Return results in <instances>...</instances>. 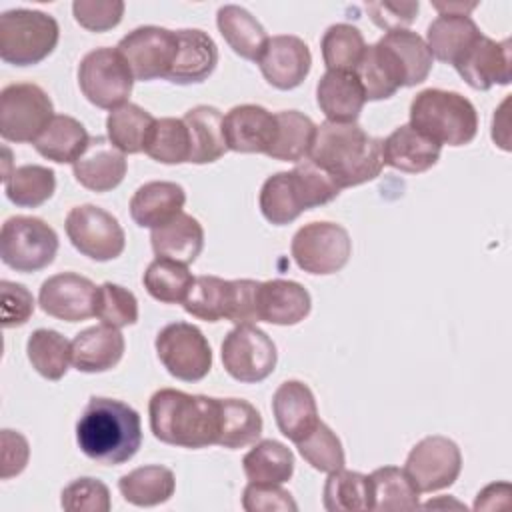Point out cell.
Segmentation results:
<instances>
[{
    "instance_id": "cell-52",
    "label": "cell",
    "mask_w": 512,
    "mask_h": 512,
    "mask_svg": "<svg viewBox=\"0 0 512 512\" xmlns=\"http://www.w3.org/2000/svg\"><path fill=\"white\" fill-rule=\"evenodd\" d=\"M246 512H296L298 504L282 484H256L248 482L242 496Z\"/></svg>"
},
{
    "instance_id": "cell-34",
    "label": "cell",
    "mask_w": 512,
    "mask_h": 512,
    "mask_svg": "<svg viewBox=\"0 0 512 512\" xmlns=\"http://www.w3.org/2000/svg\"><path fill=\"white\" fill-rule=\"evenodd\" d=\"M174 488V472L160 464L134 468L118 480V490L124 496V500L140 508L168 502L174 494Z\"/></svg>"
},
{
    "instance_id": "cell-17",
    "label": "cell",
    "mask_w": 512,
    "mask_h": 512,
    "mask_svg": "<svg viewBox=\"0 0 512 512\" xmlns=\"http://www.w3.org/2000/svg\"><path fill=\"white\" fill-rule=\"evenodd\" d=\"M258 66L270 86L278 90H292L300 86L308 76L312 54L302 38L292 34H278L268 38Z\"/></svg>"
},
{
    "instance_id": "cell-36",
    "label": "cell",
    "mask_w": 512,
    "mask_h": 512,
    "mask_svg": "<svg viewBox=\"0 0 512 512\" xmlns=\"http://www.w3.org/2000/svg\"><path fill=\"white\" fill-rule=\"evenodd\" d=\"M244 474L256 484H284L294 474V454L278 440H260L242 458Z\"/></svg>"
},
{
    "instance_id": "cell-37",
    "label": "cell",
    "mask_w": 512,
    "mask_h": 512,
    "mask_svg": "<svg viewBox=\"0 0 512 512\" xmlns=\"http://www.w3.org/2000/svg\"><path fill=\"white\" fill-rule=\"evenodd\" d=\"M372 510L394 512V510H416L420 508V492L398 466L376 468L370 476Z\"/></svg>"
},
{
    "instance_id": "cell-50",
    "label": "cell",
    "mask_w": 512,
    "mask_h": 512,
    "mask_svg": "<svg viewBox=\"0 0 512 512\" xmlns=\"http://www.w3.org/2000/svg\"><path fill=\"white\" fill-rule=\"evenodd\" d=\"M60 506L66 512H108L112 508L110 490L96 478H76L62 490Z\"/></svg>"
},
{
    "instance_id": "cell-20",
    "label": "cell",
    "mask_w": 512,
    "mask_h": 512,
    "mask_svg": "<svg viewBox=\"0 0 512 512\" xmlns=\"http://www.w3.org/2000/svg\"><path fill=\"white\" fill-rule=\"evenodd\" d=\"M272 412L278 430L294 444L304 440L320 422L316 398L300 380H286L276 388Z\"/></svg>"
},
{
    "instance_id": "cell-33",
    "label": "cell",
    "mask_w": 512,
    "mask_h": 512,
    "mask_svg": "<svg viewBox=\"0 0 512 512\" xmlns=\"http://www.w3.org/2000/svg\"><path fill=\"white\" fill-rule=\"evenodd\" d=\"M90 136L72 116L54 114L44 132L32 142L36 152L58 164H74L86 150Z\"/></svg>"
},
{
    "instance_id": "cell-3",
    "label": "cell",
    "mask_w": 512,
    "mask_h": 512,
    "mask_svg": "<svg viewBox=\"0 0 512 512\" xmlns=\"http://www.w3.org/2000/svg\"><path fill=\"white\" fill-rule=\"evenodd\" d=\"M76 442L90 460L120 466L142 444L140 414L120 400L92 396L76 422Z\"/></svg>"
},
{
    "instance_id": "cell-2",
    "label": "cell",
    "mask_w": 512,
    "mask_h": 512,
    "mask_svg": "<svg viewBox=\"0 0 512 512\" xmlns=\"http://www.w3.org/2000/svg\"><path fill=\"white\" fill-rule=\"evenodd\" d=\"M150 430L156 440L178 448H208L220 436V398L160 388L148 402Z\"/></svg>"
},
{
    "instance_id": "cell-32",
    "label": "cell",
    "mask_w": 512,
    "mask_h": 512,
    "mask_svg": "<svg viewBox=\"0 0 512 512\" xmlns=\"http://www.w3.org/2000/svg\"><path fill=\"white\" fill-rule=\"evenodd\" d=\"M216 24L234 54L252 62L260 60L268 42V34L246 8L236 4H226L218 8Z\"/></svg>"
},
{
    "instance_id": "cell-38",
    "label": "cell",
    "mask_w": 512,
    "mask_h": 512,
    "mask_svg": "<svg viewBox=\"0 0 512 512\" xmlns=\"http://www.w3.org/2000/svg\"><path fill=\"white\" fill-rule=\"evenodd\" d=\"M262 416L248 400L220 398V436L222 448H244L254 444L262 434Z\"/></svg>"
},
{
    "instance_id": "cell-18",
    "label": "cell",
    "mask_w": 512,
    "mask_h": 512,
    "mask_svg": "<svg viewBox=\"0 0 512 512\" xmlns=\"http://www.w3.org/2000/svg\"><path fill=\"white\" fill-rule=\"evenodd\" d=\"M454 68L462 76V80L474 90H488L494 84H510V40L496 42L482 34L454 64Z\"/></svg>"
},
{
    "instance_id": "cell-51",
    "label": "cell",
    "mask_w": 512,
    "mask_h": 512,
    "mask_svg": "<svg viewBox=\"0 0 512 512\" xmlns=\"http://www.w3.org/2000/svg\"><path fill=\"white\" fill-rule=\"evenodd\" d=\"M122 0H76L72 2L74 20L90 32H106L120 24L124 16Z\"/></svg>"
},
{
    "instance_id": "cell-21",
    "label": "cell",
    "mask_w": 512,
    "mask_h": 512,
    "mask_svg": "<svg viewBox=\"0 0 512 512\" xmlns=\"http://www.w3.org/2000/svg\"><path fill=\"white\" fill-rule=\"evenodd\" d=\"M74 178L92 192H110L126 176V154L118 150L108 138H90L86 150L72 164Z\"/></svg>"
},
{
    "instance_id": "cell-30",
    "label": "cell",
    "mask_w": 512,
    "mask_h": 512,
    "mask_svg": "<svg viewBox=\"0 0 512 512\" xmlns=\"http://www.w3.org/2000/svg\"><path fill=\"white\" fill-rule=\"evenodd\" d=\"M480 36L482 32L470 16L440 14L426 30V46L432 58L454 66Z\"/></svg>"
},
{
    "instance_id": "cell-6",
    "label": "cell",
    "mask_w": 512,
    "mask_h": 512,
    "mask_svg": "<svg viewBox=\"0 0 512 512\" xmlns=\"http://www.w3.org/2000/svg\"><path fill=\"white\" fill-rule=\"evenodd\" d=\"M60 38L58 22L40 10L16 8L0 16V58L14 66H32L48 58Z\"/></svg>"
},
{
    "instance_id": "cell-15",
    "label": "cell",
    "mask_w": 512,
    "mask_h": 512,
    "mask_svg": "<svg viewBox=\"0 0 512 512\" xmlns=\"http://www.w3.org/2000/svg\"><path fill=\"white\" fill-rule=\"evenodd\" d=\"M462 470V454L446 436H426L408 454L404 472L418 492H436L452 486Z\"/></svg>"
},
{
    "instance_id": "cell-40",
    "label": "cell",
    "mask_w": 512,
    "mask_h": 512,
    "mask_svg": "<svg viewBox=\"0 0 512 512\" xmlns=\"http://www.w3.org/2000/svg\"><path fill=\"white\" fill-rule=\"evenodd\" d=\"M322 504L328 512L372 510L370 478L352 470H334L328 474L322 490Z\"/></svg>"
},
{
    "instance_id": "cell-26",
    "label": "cell",
    "mask_w": 512,
    "mask_h": 512,
    "mask_svg": "<svg viewBox=\"0 0 512 512\" xmlns=\"http://www.w3.org/2000/svg\"><path fill=\"white\" fill-rule=\"evenodd\" d=\"M354 74L364 88L366 100H386L406 86V72L400 60L382 40L366 46Z\"/></svg>"
},
{
    "instance_id": "cell-7",
    "label": "cell",
    "mask_w": 512,
    "mask_h": 512,
    "mask_svg": "<svg viewBox=\"0 0 512 512\" xmlns=\"http://www.w3.org/2000/svg\"><path fill=\"white\" fill-rule=\"evenodd\" d=\"M58 234L42 218L12 216L0 230V258L16 272H36L54 262Z\"/></svg>"
},
{
    "instance_id": "cell-24",
    "label": "cell",
    "mask_w": 512,
    "mask_h": 512,
    "mask_svg": "<svg viewBox=\"0 0 512 512\" xmlns=\"http://www.w3.org/2000/svg\"><path fill=\"white\" fill-rule=\"evenodd\" d=\"M316 102L328 122L352 124L358 120L366 96L354 72L326 70L316 86Z\"/></svg>"
},
{
    "instance_id": "cell-19",
    "label": "cell",
    "mask_w": 512,
    "mask_h": 512,
    "mask_svg": "<svg viewBox=\"0 0 512 512\" xmlns=\"http://www.w3.org/2000/svg\"><path fill=\"white\" fill-rule=\"evenodd\" d=\"M276 138V114L258 104H240L224 116L228 150L242 154H268Z\"/></svg>"
},
{
    "instance_id": "cell-42",
    "label": "cell",
    "mask_w": 512,
    "mask_h": 512,
    "mask_svg": "<svg viewBox=\"0 0 512 512\" xmlns=\"http://www.w3.org/2000/svg\"><path fill=\"white\" fill-rule=\"evenodd\" d=\"M32 368L46 380H60L72 362V344L56 330L38 328L26 342Z\"/></svg>"
},
{
    "instance_id": "cell-16",
    "label": "cell",
    "mask_w": 512,
    "mask_h": 512,
    "mask_svg": "<svg viewBox=\"0 0 512 512\" xmlns=\"http://www.w3.org/2000/svg\"><path fill=\"white\" fill-rule=\"evenodd\" d=\"M98 286L74 272L54 274L42 282L38 292L40 308L58 320L80 322L94 316Z\"/></svg>"
},
{
    "instance_id": "cell-31",
    "label": "cell",
    "mask_w": 512,
    "mask_h": 512,
    "mask_svg": "<svg viewBox=\"0 0 512 512\" xmlns=\"http://www.w3.org/2000/svg\"><path fill=\"white\" fill-rule=\"evenodd\" d=\"M190 134V160L192 164H210L224 156L228 150L224 140V114L208 104L190 108L182 116Z\"/></svg>"
},
{
    "instance_id": "cell-9",
    "label": "cell",
    "mask_w": 512,
    "mask_h": 512,
    "mask_svg": "<svg viewBox=\"0 0 512 512\" xmlns=\"http://www.w3.org/2000/svg\"><path fill=\"white\" fill-rule=\"evenodd\" d=\"M54 118L50 96L32 82H18L0 92V134L8 142H34Z\"/></svg>"
},
{
    "instance_id": "cell-11",
    "label": "cell",
    "mask_w": 512,
    "mask_h": 512,
    "mask_svg": "<svg viewBox=\"0 0 512 512\" xmlns=\"http://www.w3.org/2000/svg\"><path fill=\"white\" fill-rule=\"evenodd\" d=\"M156 354L170 376L198 382L212 368V348L202 330L188 322L166 324L154 340Z\"/></svg>"
},
{
    "instance_id": "cell-56",
    "label": "cell",
    "mask_w": 512,
    "mask_h": 512,
    "mask_svg": "<svg viewBox=\"0 0 512 512\" xmlns=\"http://www.w3.org/2000/svg\"><path fill=\"white\" fill-rule=\"evenodd\" d=\"M0 438H2L0 478L8 480L12 476H18L26 468L28 456H30V446H28V440L20 432L8 430V428L2 430Z\"/></svg>"
},
{
    "instance_id": "cell-43",
    "label": "cell",
    "mask_w": 512,
    "mask_h": 512,
    "mask_svg": "<svg viewBox=\"0 0 512 512\" xmlns=\"http://www.w3.org/2000/svg\"><path fill=\"white\" fill-rule=\"evenodd\" d=\"M154 120L156 118L144 108H140L138 104L126 102L110 110L106 118L108 140L124 154L144 152V144Z\"/></svg>"
},
{
    "instance_id": "cell-46",
    "label": "cell",
    "mask_w": 512,
    "mask_h": 512,
    "mask_svg": "<svg viewBox=\"0 0 512 512\" xmlns=\"http://www.w3.org/2000/svg\"><path fill=\"white\" fill-rule=\"evenodd\" d=\"M322 58L328 70L354 72L364 50L366 42L362 32L352 24H332L320 42Z\"/></svg>"
},
{
    "instance_id": "cell-14",
    "label": "cell",
    "mask_w": 512,
    "mask_h": 512,
    "mask_svg": "<svg viewBox=\"0 0 512 512\" xmlns=\"http://www.w3.org/2000/svg\"><path fill=\"white\" fill-rule=\"evenodd\" d=\"M128 62L134 80L166 78L178 50L176 32L160 26H140L128 32L116 46Z\"/></svg>"
},
{
    "instance_id": "cell-48",
    "label": "cell",
    "mask_w": 512,
    "mask_h": 512,
    "mask_svg": "<svg viewBox=\"0 0 512 512\" xmlns=\"http://www.w3.org/2000/svg\"><path fill=\"white\" fill-rule=\"evenodd\" d=\"M298 452L300 456L316 470L320 472H334L344 468L346 456H344V448L340 438L336 436V432L326 426L324 422H318V426L298 444Z\"/></svg>"
},
{
    "instance_id": "cell-4",
    "label": "cell",
    "mask_w": 512,
    "mask_h": 512,
    "mask_svg": "<svg viewBox=\"0 0 512 512\" xmlns=\"http://www.w3.org/2000/svg\"><path fill=\"white\" fill-rule=\"evenodd\" d=\"M338 194L340 188L332 178L306 158L290 172L268 176L260 188L258 204L270 224L284 226L294 222L302 212L332 202Z\"/></svg>"
},
{
    "instance_id": "cell-27",
    "label": "cell",
    "mask_w": 512,
    "mask_h": 512,
    "mask_svg": "<svg viewBox=\"0 0 512 512\" xmlns=\"http://www.w3.org/2000/svg\"><path fill=\"white\" fill-rule=\"evenodd\" d=\"M440 150L442 146L414 130L410 124H404L382 140V162L400 172L420 174L438 162Z\"/></svg>"
},
{
    "instance_id": "cell-58",
    "label": "cell",
    "mask_w": 512,
    "mask_h": 512,
    "mask_svg": "<svg viewBox=\"0 0 512 512\" xmlns=\"http://www.w3.org/2000/svg\"><path fill=\"white\" fill-rule=\"evenodd\" d=\"M432 6L440 14H462V16H468L470 10L476 8V2H470V4H464V2H434Z\"/></svg>"
},
{
    "instance_id": "cell-25",
    "label": "cell",
    "mask_w": 512,
    "mask_h": 512,
    "mask_svg": "<svg viewBox=\"0 0 512 512\" xmlns=\"http://www.w3.org/2000/svg\"><path fill=\"white\" fill-rule=\"evenodd\" d=\"M70 344L74 368L86 374L112 370L122 360L126 348L122 332L106 324L78 332Z\"/></svg>"
},
{
    "instance_id": "cell-54",
    "label": "cell",
    "mask_w": 512,
    "mask_h": 512,
    "mask_svg": "<svg viewBox=\"0 0 512 512\" xmlns=\"http://www.w3.org/2000/svg\"><path fill=\"white\" fill-rule=\"evenodd\" d=\"M418 0H378V2H366V12L370 16V20L386 30V32H394V30H404V26H410L416 20L418 14Z\"/></svg>"
},
{
    "instance_id": "cell-10",
    "label": "cell",
    "mask_w": 512,
    "mask_h": 512,
    "mask_svg": "<svg viewBox=\"0 0 512 512\" xmlns=\"http://www.w3.org/2000/svg\"><path fill=\"white\" fill-rule=\"evenodd\" d=\"M290 252L300 270L308 274H336L352 256V240L336 222H310L298 228Z\"/></svg>"
},
{
    "instance_id": "cell-35",
    "label": "cell",
    "mask_w": 512,
    "mask_h": 512,
    "mask_svg": "<svg viewBox=\"0 0 512 512\" xmlns=\"http://www.w3.org/2000/svg\"><path fill=\"white\" fill-rule=\"evenodd\" d=\"M316 136V124L298 110L276 112V138L266 156L282 162H302L308 158Z\"/></svg>"
},
{
    "instance_id": "cell-23",
    "label": "cell",
    "mask_w": 512,
    "mask_h": 512,
    "mask_svg": "<svg viewBox=\"0 0 512 512\" xmlns=\"http://www.w3.org/2000/svg\"><path fill=\"white\" fill-rule=\"evenodd\" d=\"M178 50L174 64L166 76L172 84H200L204 82L218 64L216 42L198 28L178 30Z\"/></svg>"
},
{
    "instance_id": "cell-22",
    "label": "cell",
    "mask_w": 512,
    "mask_h": 512,
    "mask_svg": "<svg viewBox=\"0 0 512 512\" xmlns=\"http://www.w3.org/2000/svg\"><path fill=\"white\" fill-rule=\"evenodd\" d=\"M310 308H312V298L308 290L294 280L274 278V280L260 282L258 286L260 322L294 326L310 314Z\"/></svg>"
},
{
    "instance_id": "cell-28",
    "label": "cell",
    "mask_w": 512,
    "mask_h": 512,
    "mask_svg": "<svg viewBox=\"0 0 512 512\" xmlns=\"http://www.w3.org/2000/svg\"><path fill=\"white\" fill-rule=\"evenodd\" d=\"M186 192L176 182L152 180L142 184L130 198V216L140 228H158L182 212Z\"/></svg>"
},
{
    "instance_id": "cell-1",
    "label": "cell",
    "mask_w": 512,
    "mask_h": 512,
    "mask_svg": "<svg viewBox=\"0 0 512 512\" xmlns=\"http://www.w3.org/2000/svg\"><path fill=\"white\" fill-rule=\"evenodd\" d=\"M308 160L326 172L340 190L358 186L382 172V140L370 136L356 122L326 120L316 126Z\"/></svg>"
},
{
    "instance_id": "cell-13",
    "label": "cell",
    "mask_w": 512,
    "mask_h": 512,
    "mask_svg": "<svg viewBox=\"0 0 512 512\" xmlns=\"http://www.w3.org/2000/svg\"><path fill=\"white\" fill-rule=\"evenodd\" d=\"M66 234L72 246L96 262H108L124 252L126 236L120 222L100 206L82 204L66 214Z\"/></svg>"
},
{
    "instance_id": "cell-12",
    "label": "cell",
    "mask_w": 512,
    "mask_h": 512,
    "mask_svg": "<svg viewBox=\"0 0 512 512\" xmlns=\"http://www.w3.org/2000/svg\"><path fill=\"white\" fill-rule=\"evenodd\" d=\"M224 370L238 382L256 384L266 380L278 362L276 344L254 324L232 328L220 348Z\"/></svg>"
},
{
    "instance_id": "cell-49",
    "label": "cell",
    "mask_w": 512,
    "mask_h": 512,
    "mask_svg": "<svg viewBox=\"0 0 512 512\" xmlns=\"http://www.w3.org/2000/svg\"><path fill=\"white\" fill-rule=\"evenodd\" d=\"M94 316L102 324L118 330L124 326H132L138 320V300L128 288L104 282L102 286H98L96 292Z\"/></svg>"
},
{
    "instance_id": "cell-41",
    "label": "cell",
    "mask_w": 512,
    "mask_h": 512,
    "mask_svg": "<svg viewBox=\"0 0 512 512\" xmlns=\"http://www.w3.org/2000/svg\"><path fill=\"white\" fill-rule=\"evenodd\" d=\"M194 278L196 276H192L188 264L156 256L148 264L142 282L154 300L162 304H182L194 284Z\"/></svg>"
},
{
    "instance_id": "cell-44",
    "label": "cell",
    "mask_w": 512,
    "mask_h": 512,
    "mask_svg": "<svg viewBox=\"0 0 512 512\" xmlns=\"http://www.w3.org/2000/svg\"><path fill=\"white\" fill-rule=\"evenodd\" d=\"M144 152L160 164L190 160V134L182 118H156L144 144Z\"/></svg>"
},
{
    "instance_id": "cell-57",
    "label": "cell",
    "mask_w": 512,
    "mask_h": 512,
    "mask_svg": "<svg viewBox=\"0 0 512 512\" xmlns=\"http://www.w3.org/2000/svg\"><path fill=\"white\" fill-rule=\"evenodd\" d=\"M494 496H510V484L508 482H498L490 484L484 490L478 492V498L474 502V510H494L496 508V498Z\"/></svg>"
},
{
    "instance_id": "cell-39",
    "label": "cell",
    "mask_w": 512,
    "mask_h": 512,
    "mask_svg": "<svg viewBox=\"0 0 512 512\" xmlns=\"http://www.w3.org/2000/svg\"><path fill=\"white\" fill-rule=\"evenodd\" d=\"M2 180L8 200L20 208H36L50 200L56 190L54 170L40 164L16 166Z\"/></svg>"
},
{
    "instance_id": "cell-29",
    "label": "cell",
    "mask_w": 512,
    "mask_h": 512,
    "mask_svg": "<svg viewBox=\"0 0 512 512\" xmlns=\"http://www.w3.org/2000/svg\"><path fill=\"white\" fill-rule=\"evenodd\" d=\"M150 244L156 256L190 264L204 248V228L194 216L180 212L150 232Z\"/></svg>"
},
{
    "instance_id": "cell-55",
    "label": "cell",
    "mask_w": 512,
    "mask_h": 512,
    "mask_svg": "<svg viewBox=\"0 0 512 512\" xmlns=\"http://www.w3.org/2000/svg\"><path fill=\"white\" fill-rule=\"evenodd\" d=\"M258 280L250 278H240L232 280V290H230V306H228V316L226 320L238 324H254L260 322L258 316Z\"/></svg>"
},
{
    "instance_id": "cell-8",
    "label": "cell",
    "mask_w": 512,
    "mask_h": 512,
    "mask_svg": "<svg viewBox=\"0 0 512 512\" xmlns=\"http://www.w3.org/2000/svg\"><path fill=\"white\" fill-rule=\"evenodd\" d=\"M134 76L116 48L90 50L78 64V86L96 108L114 110L132 94Z\"/></svg>"
},
{
    "instance_id": "cell-5",
    "label": "cell",
    "mask_w": 512,
    "mask_h": 512,
    "mask_svg": "<svg viewBox=\"0 0 512 512\" xmlns=\"http://www.w3.org/2000/svg\"><path fill=\"white\" fill-rule=\"evenodd\" d=\"M410 126L438 146H464L478 132V114L466 96L426 88L410 102Z\"/></svg>"
},
{
    "instance_id": "cell-45",
    "label": "cell",
    "mask_w": 512,
    "mask_h": 512,
    "mask_svg": "<svg viewBox=\"0 0 512 512\" xmlns=\"http://www.w3.org/2000/svg\"><path fill=\"white\" fill-rule=\"evenodd\" d=\"M230 290L232 280H224L220 276H196L194 284L182 302L184 310L206 322L226 320L228 306H230Z\"/></svg>"
},
{
    "instance_id": "cell-47",
    "label": "cell",
    "mask_w": 512,
    "mask_h": 512,
    "mask_svg": "<svg viewBox=\"0 0 512 512\" xmlns=\"http://www.w3.org/2000/svg\"><path fill=\"white\" fill-rule=\"evenodd\" d=\"M380 40L400 60L406 72V86L422 84L428 78L434 58L426 46V40L420 34L412 30H394V32H386Z\"/></svg>"
},
{
    "instance_id": "cell-53",
    "label": "cell",
    "mask_w": 512,
    "mask_h": 512,
    "mask_svg": "<svg viewBox=\"0 0 512 512\" xmlns=\"http://www.w3.org/2000/svg\"><path fill=\"white\" fill-rule=\"evenodd\" d=\"M0 300L4 328L22 326L34 314V296L24 284L0 280Z\"/></svg>"
}]
</instances>
